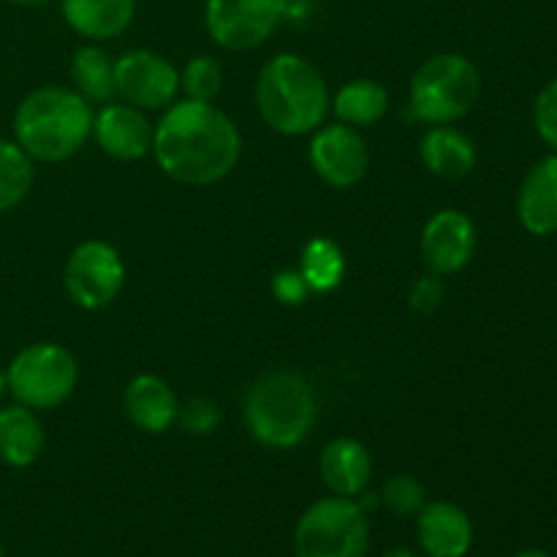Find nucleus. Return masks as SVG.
Listing matches in <instances>:
<instances>
[{"label":"nucleus","mask_w":557,"mask_h":557,"mask_svg":"<svg viewBox=\"0 0 557 557\" xmlns=\"http://www.w3.org/2000/svg\"><path fill=\"white\" fill-rule=\"evenodd\" d=\"M152 156L174 183L212 185L237 169L243 136L223 109L207 101H174L156 123Z\"/></svg>","instance_id":"f257e3e1"},{"label":"nucleus","mask_w":557,"mask_h":557,"mask_svg":"<svg viewBox=\"0 0 557 557\" xmlns=\"http://www.w3.org/2000/svg\"><path fill=\"white\" fill-rule=\"evenodd\" d=\"M310 166L332 188H354L368 174V145L351 125H321L310 141Z\"/></svg>","instance_id":"9b49d317"},{"label":"nucleus","mask_w":557,"mask_h":557,"mask_svg":"<svg viewBox=\"0 0 557 557\" xmlns=\"http://www.w3.org/2000/svg\"><path fill=\"white\" fill-rule=\"evenodd\" d=\"M5 381L16 403L33 411H52L74 395L79 364L60 343H30L9 362Z\"/></svg>","instance_id":"0eeeda50"},{"label":"nucleus","mask_w":557,"mask_h":557,"mask_svg":"<svg viewBox=\"0 0 557 557\" xmlns=\"http://www.w3.org/2000/svg\"><path fill=\"white\" fill-rule=\"evenodd\" d=\"M63 286L71 302L79 305L82 310L107 308L125 286L123 256L103 239H87L76 245L65 261Z\"/></svg>","instance_id":"6e6552de"},{"label":"nucleus","mask_w":557,"mask_h":557,"mask_svg":"<svg viewBox=\"0 0 557 557\" xmlns=\"http://www.w3.org/2000/svg\"><path fill=\"white\" fill-rule=\"evenodd\" d=\"M310 286L305 283L302 272L299 270H283L272 277V297L281 305H288V308H297V305H305L310 299Z\"/></svg>","instance_id":"c756f323"},{"label":"nucleus","mask_w":557,"mask_h":557,"mask_svg":"<svg viewBox=\"0 0 557 557\" xmlns=\"http://www.w3.org/2000/svg\"><path fill=\"white\" fill-rule=\"evenodd\" d=\"M90 136L92 109L74 87H36L14 112V141L38 163L69 161Z\"/></svg>","instance_id":"f03ea898"},{"label":"nucleus","mask_w":557,"mask_h":557,"mask_svg":"<svg viewBox=\"0 0 557 557\" xmlns=\"http://www.w3.org/2000/svg\"><path fill=\"white\" fill-rule=\"evenodd\" d=\"M243 413L250 435L259 444L294 449L313 433L319 406L302 375L292 370H270L250 384Z\"/></svg>","instance_id":"20e7f679"},{"label":"nucleus","mask_w":557,"mask_h":557,"mask_svg":"<svg viewBox=\"0 0 557 557\" xmlns=\"http://www.w3.org/2000/svg\"><path fill=\"white\" fill-rule=\"evenodd\" d=\"M515 557H553V555L544 553V549H522V553H517Z\"/></svg>","instance_id":"2f4dec72"},{"label":"nucleus","mask_w":557,"mask_h":557,"mask_svg":"<svg viewBox=\"0 0 557 557\" xmlns=\"http://www.w3.org/2000/svg\"><path fill=\"white\" fill-rule=\"evenodd\" d=\"M330 90L310 60L294 52L267 60L256 79V107L272 131L283 136L313 134L330 114Z\"/></svg>","instance_id":"7ed1b4c3"},{"label":"nucleus","mask_w":557,"mask_h":557,"mask_svg":"<svg viewBox=\"0 0 557 557\" xmlns=\"http://www.w3.org/2000/svg\"><path fill=\"white\" fill-rule=\"evenodd\" d=\"M417 542L424 557H466L473 547V522L451 500H428L417 515Z\"/></svg>","instance_id":"4468645a"},{"label":"nucleus","mask_w":557,"mask_h":557,"mask_svg":"<svg viewBox=\"0 0 557 557\" xmlns=\"http://www.w3.org/2000/svg\"><path fill=\"white\" fill-rule=\"evenodd\" d=\"M223 87V69L215 58L210 54H196L185 63L183 74H180V90L190 101H207L212 103Z\"/></svg>","instance_id":"393cba45"},{"label":"nucleus","mask_w":557,"mask_h":557,"mask_svg":"<svg viewBox=\"0 0 557 557\" xmlns=\"http://www.w3.org/2000/svg\"><path fill=\"white\" fill-rule=\"evenodd\" d=\"M479 92L482 76L466 54H433L411 79V112L428 125H451L476 107Z\"/></svg>","instance_id":"39448f33"},{"label":"nucleus","mask_w":557,"mask_h":557,"mask_svg":"<svg viewBox=\"0 0 557 557\" xmlns=\"http://www.w3.org/2000/svg\"><path fill=\"white\" fill-rule=\"evenodd\" d=\"M36 183L33 158L16 141L0 139V215L27 199Z\"/></svg>","instance_id":"b1692460"},{"label":"nucleus","mask_w":557,"mask_h":557,"mask_svg":"<svg viewBox=\"0 0 557 557\" xmlns=\"http://www.w3.org/2000/svg\"><path fill=\"white\" fill-rule=\"evenodd\" d=\"M384 557H422V555L413 553V549H408V547H395V549H389Z\"/></svg>","instance_id":"7c9ffc66"},{"label":"nucleus","mask_w":557,"mask_h":557,"mask_svg":"<svg viewBox=\"0 0 557 557\" xmlns=\"http://www.w3.org/2000/svg\"><path fill=\"white\" fill-rule=\"evenodd\" d=\"M330 112L335 114L337 123L351 125L357 131L370 128L389 112V92L375 79H354L335 92Z\"/></svg>","instance_id":"412c9836"},{"label":"nucleus","mask_w":557,"mask_h":557,"mask_svg":"<svg viewBox=\"0 0 557 557\" xmlns=\"http://www.w3.org/2000/svg\"><path fill=\"white\" fill-rule=\"evenodd\" d=\"M71 79H74V90L87 103H109L117 98L114 60L98 44L76 49L74 60H71Z\"/></svg>","instance_id":"4be33fe9"},{"label":"nucleus","mask_w":557,"mask_h":557,"mask_svg":"<svg viewBox=\"0 0 557 557\" xmlns=\"http://www.w3.org/2000/svg\"><path fill=\"white\" fill-rule=\"evenodd\" d=\"M156 125L141 109L125 101H109L98 114H92V139L107 156L117 161H139L152 152Z\"/></svg>","instance_id":"ddd939ff"},{"label":"nucleus","mask_w":557,"mask_h":557,"mask_svg":"<svg viewBox=\"0 0 557 557\" xmlns=\"http://www.w3.org/2000/svg\"><path fill=\"white\" fill-rule=\"evenodd\" d=\"M9 392V381H5V370H0V397Z\"/></svg>","instance_id":"72a5a7b5"},{"label":"nucleus","mask_w":557,"mask_h":557,"mask_svg":"<svg viewBox=\"0 0 557 557\" xmlns=\"http://www.w3.org/2000/svg\"><path fill=\"white\" fill-rule=\"evenodd\" d=\"M319 471L332 495L357 500L373 479V460L357 438H335L321 451Z\"/></svg>","instance_id":"f3484780"},{"label":"nucleus","mask_w":557,"mask_h":557,"mask_svg":"<svg viewBox=\"0 0 557 557\" xmlns=\"http://www.w3.org/2000/svg\"><path fill=\"white\" fill-rule=\"evenodd\" d=\"M299 272L313 294H330L346 277V253L341 245L330 237H313L302 250Z\"/></svg>","instance_id":"5701e85b"},{"label":"nucleus","mask_w":557,"mask_h":557,"mask_svg":"<svg viewBox=\"0 0 557 557\" xmlns=\"http://www.w3.org/2000/svg\"><path fill=\"white\" fill-rule=\"evenodd\" d=\"M63 20L87 41L123 36L136 14V0H60Z\"/></svg>","instance_id":"a211bd4d"},{"label":"nucleus","mask_w":557,"mask_h":557,"mask_svg":"<svg viewBox=\"0 0 557 557\" xmlns=\"http://www.w3.org/2000/svg\"><path fill=\"white\" fill-rule=\"evenodd\" d=\"M381 506L386 511H392L395 517H417L422 511V506L428 504V493H424L422 482L417 476H408V473H395L384 482L381 487Z\"/></svg>","instance_id":"a878e982"},{"label":"nucleus","mask_w":557,"mask_h":557,"mask_svg":"<svg viewBox=\"0 0 557 557\" xmlns=\"http://www.w3.org/2000/svg\"><path fill=\"white\" fill-rule=\"evenodd\" d=\"M419 158L435 177L462 180L476 166V147L451 125H433L419 141Z\"/></svg>","instance_id":"6ab92c4d"},{"label":"nucleus","mask_w":557,"mask_h":557,"mask_svg":"<svg viewBox=\"0 0 557 557\" xmlns=\"http://www.w3.org/2000/svg\"><path fill=\"white\" fill-rule=\"evenodd\" d=\"M177 422L185 433L210 435L215 433L218 424H221V411H218L215 403L207 400V397H196V400L180 406Z\"/></svg>","instance_id":"bb28decb"},{"label":"nucleus","mask_w":557,"mask_h":557,"mask_svg":"<svg viewBox=\"0 0 557 557\" xmlns=\"http://www.w3.org/2000/svg\"><path fill=\"white\" fill-rule=\"evenodd\" d=\"M123 408L134 428H139L141 433L161 435L177 422L180 403L172 386L161 375L141 373L125 386Z\"/></svg>","instance_id":"dca6fc26"},{"label":"nucleus","mask_w":557,"mask_h":557,"mask_svg":"<svg viewBox=\"0 0 557 557\" xmlns=\"http://www.w3.org/2000/svg\"><path fill=\"white\" fill-rule=\"evenodd\" d=\"M9 3H14V5H47V3H52V0H9Z\"/></svg>","instance_id":"473e14b6"},{"label":"nucleus","mask_w":557,"mask_h":557,"mask_svg":"<svg viewBox=\"0 0 557 557\" xmlns=\"http://www.w3.org/2000/svg\"><path fill=\"white\" fill-rule=\"evenodd\" d=\"M444 277L435 275V272H428V275L417 277L411 283V292H408V305H411L413 313L430 315L441 308L444 302Z\"/></svg>","instance_id":"cd10ccee"},{"label":"nucleus","mask_w":557,"mask_h":557,"mask_svg":"<svg viewBox=\"0 0 557 557\" xmlns=\"http://www.w3.org/2000/svg\"><path fill=\"white\" fill-rule=\"evenodd\" d=\"M517 218L522 228L536 237L557 232V152L542 158L525 174L517 194Z\"/></svg>","instance_id":"2eb2a0df"},{"label":"nucleus","mask_w":557,"mask_h":557,"mask_svg":"<svg viewBox=\"0 0 557 557\" xmlns=\"http://www.w3.org/2000/svg\"><path fill=\"white\" fill-rule=\"evenodd\" d=\"M422 259L430 272L451 277L471 264L476 253V226L460 210H438L422 228Z\"/></svg>","instance_id":"f8f14e48"},{"label":"nucleus","mask_w":557,"mask_h":557,"mask_svg":"<svg viewBox=\"0 0 557 557\" xmlns=\"http://www.w3.org/2000/svg\"><path fill=\"white\" fill-rule=\"evenodd\" d=\"M114 82L117 96L141 112H163L180 92V71L150 49H134L114 60Z\"/></svg>","instance_id":"9d476101"},{"label":"nucleus","mask_w":557,"mask_h":557,"mask_svg":"<svg viewBox=\"0 0 557 557\" xmlns=\"http://www.w3.org/2000/svg\"><path fill=\"white\" fill-rule=\"evenodd\" d=\"M0 557H5V549H3V542H0Z\"/></svg>","instance_id":"f704fd0d"},{"label":"nucleus","mask_w":557,"mask_h":557,"mask_svg":"<svg viewBox=\"0 0 557 557\" xmlns=\"http://www.w3.org/2000/svg\"><path fill=\"white\" fill-rule=\"evenodd\" d=\"M368 547V511L354 498L315 500L294 528V557H364Z\"/></svg>","instance_id":"423d86ee"},{"label":"nucleus","mask_w":557,"mask_h":557,"mask_svg":"<svg viewBox=\"0 0 557 557\" xmlns=\"http://www.w3.org/2000/svg\"><path fill=\"white\" fill-rule=\"evenodd\" d=\"M533 123L539 136L557 152V79L549 82L533 103Z\"/></svg>","instance_id":"c85d7f7f"},{"label":"nucleus","mask_w":557,"mask_h":557,"mask_svg":"<svg viewBox=\"0 0 557 557\" xmlns=\"http://www.w3.org/2000/svg\"><path fill=\"white\" fill-rule=\"evenodd\" d=\"M44 451V428L38 411L14 403L0 408V462L9 468H30Z\"/></svg>","instance_id":"aec40b11"},{"label":"nucleus","mask_w":557,"mask_h":557,"mask_svg":"<svg viewBox=\"0 0 557 557\" xmlns=\"http://www.w3.org/2000/svg\"><path fill=\"white\" fill-rule=\"evenodd\" d=\"M286 11L288 0H207L205 25L218 47L248 52L277 30Z\"/></svg>","instance_id":"1a4fd4ad"}]
</instances>
